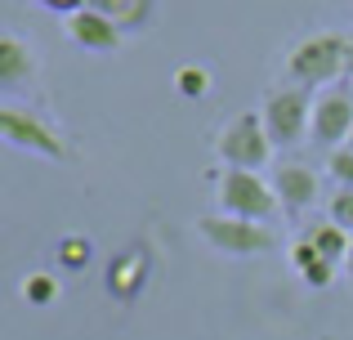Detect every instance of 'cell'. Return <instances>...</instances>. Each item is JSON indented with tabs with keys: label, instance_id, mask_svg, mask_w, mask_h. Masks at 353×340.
Masks as SVG:
<instances>
[{
	"label": "cell",
	"instance_id": "18",
	"mask_svg": "<svg viewBox=\"0 0 353 340\" xmlns=\"http://www.w3.org/2000/svg\"><path fill=\"white\" fill-rule=\"evenodd\" d=\"M327 174L340 183V188H353V148L345 143V148L327 152Z\"/></svg>",
	"mask_w": 353,
	"mask_h": 340
},
{
	"label": "cell",
	"instance_id": "15",
	"mask_svg": "<svg viewBox=\"0 0 353 340\" xmlns=\"http://www.w3.org/2000/svg\"><path fill=\"white\" fill-rule=\"evenodd\" d=\"M174 90H179L183 99H201L210 90V72L201 68V63H183V68L174 72Z\"/></svg>",
	"mask_w": 353,
	"mask_h": 340
},
{
	"label": "cell",
	"instance_id": "16",
	"mask_svg": "<svg viewBox=\"0 0 353 340\" xmlns=\"http://www.w3.org/2000/svg\"><path fill=\"white\" fill-rule=\"evenodd\" d=\"M59 264H63V269H72V273L85 269V264H90V237H81V233L63 237V242H59Z\"/></svg>",
	"mask_w": 353,
	"mask_h": 340
},
{
	"label": "cell",
	"instance_id": "10",
	"mask_svg": "<svg viewBox=\"0 0 353 340\" xmlns=\"http://www.w3.org/2000/svg\"><path fill=\"white\" fill-rule=\"evenodd\" d=\"M273 192H277V206L309 210L313 201H318L322 183H318V174H313L309 166H300V161H282V166L273 170Z\"/></svg>",
	"mask_w": 353,
	"mask_h": 340
},
{
	"label": "cell",
	"instance_id": "22",
	"mask_svg": "<svg viewBox=\"0 0 353 340\" xmlns=\"http://www.w3.org/2000/svg\"><path fill=\"white\" fill-rule=\"evenodd\" d=\"M345 269H349V278H353V246H349V260H345Z\"/></svg>",
	"mask_w": 353,
	"mask_h": 340
},
{
	"label": "cell",
	"instance_id": "2",
	"mask_svg": "<svg viewBox=\"0 0 353 340\" xmlns=\"http://www.w3.org/2000/svg\"><path fill=\"white\" fill-rule=\"evenodd\" d=\"M215 206L219 215H233V219H250V224H268L277 215V192L273 179L255 170H219L215 174Z\"/></svg>",
	"mask_w": 353,
	"mask_h": 340
},
{
	"label": "cell",
	"instance_id": "8",
	"mask_svg": "<svg viewBox=\"0 0 353 340\" xmlns=\"http://www.w3.org/2000/svg\"><path fill=\"white\" fill-rule=\"evenodd\" d=\"M148 269H152V255H148V246H125V251L112 255V264H108V296L121 300V305H130V300H139V291H143L148 282Z\"/></svg>",
	"mask_w": 353,
	"mask_h": 340
},
{
	"label": "cell",
	"instance_id": "6",
	"mask_svg": "<svg viewBox=\"0 0 353 340\" xmlns=\"http://www.w3.org/2000/svg\"><path fill=\"white\" fill-rule=\"evenodd\" d=\"M0 134H5V143L18 148V152H36V157H45V161L68 157V143L59 139V130H54L50 121H41V117H36L32 108H23V103L0 108Z\"/></svg>",
	"mask_w": 353,
	"mask_h": 340
},
{
	"label": "cell",
	"instance_id": "23",
	"mask_svg": "<svg viewBox=\"0 0 353 340\" xmlns=\"http://www.w3.org/2000/svg\"><path fill=\"white\" fill-rule=\"evenodd\" d=\"M331 5H349V0H331Z\"/></svg>",
	"mask_w": 353,
	"mask_h": 340
},
{
	"label": "cell",
	"instance_id": "19",
	"mask_svg": "<svg viewBox=\"0 0 353 340\" xmlns=\"http://www.w3.org/2000/svg\"><path fill=\"white\" fill-rule=\"evenodd\" d=\"M327 219H331V224H340L353 237V188H340L336 197H331V215Z\"/></svg>",
	"mask_w": 353,
	"mask_h": 340
},
{
	"label": "cell",
	"instance_id": "1",
	"mask_svg": "<svg viewBox=\"0 0 353 340\" xmlns=\"http://www.w3.org/2000/svg\"><path fill=\"white\" fill-rule=\"evenodd\" d=\"M286 81L304 90H322L345 77V32H313L286 54Z\"/></svg>",
	"mask_w": 353,
	"mask_h": 340
},
{
	"label": "cell",
	"instance_id": "5",
	"mask_svg": "<svg viewBox=\"0 0 353 340\" xmlns=\"http://www.w3.org/2000/svg\"><path fill=\"white\" fill-rule=\"evenodd\" d=\"M197 237L215 255H228V260L268 255L277 246V233L268 224H250V219H233V215H201L197 219Z\"/></svg>",
	"mask_w": 353,
	"mask_h": 340
},
{
	"label": "cell",
	"instance_id": "17",
	"mask_svg": "<svg viewBox=\"0 0 353 340\" xmlns=\"http://www.w3.org/2000/svg\"><path fill=\"white\" fill-rule=\"evenodd\" d=\"M54 296H59V282H54L50 273H27L23 278V300L27 305H50Z\"/></svg>",
	"mask_w": 353,
	"mask_h": 340
},
{
	"label": "cell",
	"instance_id": "24",
	"mask_svg": "<svg viewBox=\"0 0 353 340\" xmlns=\"http://www.w3.org/2000/svg\"><path fill=\"white\" fill-rule=\"evenodd\" d=\"M349 148H353V134H349Z\"/></svg>",
	"mask_w": 353,
	"mask_h": 340
},
{
	"label": "cell",
	"instance_id": "11",
	"mask_svg": "<svg viewBox=\"0 0 353 340\" xmlns=\"http://www.w3.org/2000/svg\"><path fill=\"white\" fill-rule=\"evenodd\" d=\"M36 72H41V54H36L18 32L0 36V86L14 90V86H23V81H32Z\"/></svg>",
	"mask_w": 353,
	"mask_h": 340
},
{
	"label": "cell",
	"instance_id": "3",
	"mask_svg": "<svg viewBox=\"0 0 353 340\" xmlns=\"http://www.w3.org/2000/svg\"><path fill=\"white\" fill-rule=\"evenodd\" d=\"M215 157L224 161L228 170H255L259 174L268 166V157H273V139H268V130H264L259 108H255V112H237V117H228V121L219 126Z\"/></svg>",
	"mask_w": 353,
	"mask_h": 340
},
{
	"label": "cell",
	"instance_id": "12",
	"mask_svg": "<svg viewBox=\"0 0 353 340\" xmlns=\"http://www.w3.org/2000/svg\"><path fill=\"white\" fill-rule=\"evenodd\" d=\"M94 14H103L108 23H117V32H143L157 18V0H90Z\"/></svg>",
	"mask_w": 353,
	"mask_h": 340
},
{
	"label": "cell",
	"instance_id": "7",
	"mask_svg": "<svg viewBox=\"0 0 353 340\" xmlns=\"http://www.w3.org/2000/svg\"><path fill=\"white\" fill-rule=\"evenodd\" d=\"M349 134H353V90H327V94H318L309 139L318 143V148L336 152V148L349 143Z\"/></svg>",
	"mask_w": 353,
	"mask_h": 340
},
{
	"label": "cell",
	"instance_id": "20",
	"mask_svg": "<svg viewBox=\"0 0 353 340\" xmlns=\"http://www.w3.org/2000/svg\"><path fill=\"white\" fill-rule=\"evenodd\" d=\"M41 9H50V14H63V18H72V14H81V9H90V0H36Z\"/></svg>",
	"mask_w": 353,
	"mask_h": 340
},
{
	"label": "cell",
	"instance_id": "13",
	"mask_svg": "<svg viewBox=\"0 0 353 340\" xmlns=\"http://www.w3.org/2000/svg\"><path fill=\"white\" fill-rule=\"evenodd\" d=\"M291 264L300 269V278L309 282V287H331V278H336V264H331L327 255H318V246H313L309 237H300V242L291 246Z\"/></svg>",
	"mask_w": 353,
	"mask_h": 340
},
{
	"label": "cell",
	"instance_id": "4",
	"mask_svg": "<svg viewBox=\"0 0 353 340\" xmlns=\"http://www.w3.org/2000/svg\"><path fill=\"white\" fill-rule=\"evenodd\" d=\"M313 103H318V94L304 90V86L268 90L264 103H259V117H264V130H268V139H273V148H291V143L309 139Z\"/></svg>",
	"mask_w": 353,
	"mask_h": 340
},
{
	"label": "cell",
	"instance_id": "21",
	"mask_svg": "<svg viewBox=\"0 0 353 340\" xmlns=\"http://www.w3.org/2000/svg\"><path fill=\"white\" fill-rule=\"evenodd\" d=\"M345 77L353 81V32L345 36Z\"/></svg>",
	"mask_w": 353,
	"mask_h": 340
},
{
	"label": "cell",
	"instance_id": "14",
	"mask_svg": "<svg viewBox=\"0 0 353 340\" xmlns=\"http://www.w3.org/2000/svg\"><path fill=\"white\" fill-rule=\"evenodd\" d=\"M309 237L313 246H318V255H327L331 264H340V260H349V246H353V237L345 233L340 224H331V219H318V224H309Z\"/></svg>",
	"mask_w": 353,
	"mask_h": 340
},
{
	"label": "cell",
	"instance_id": "9",
	"mask_svg": "<svg viewBox=\"0 0 353 340\" xmlns=\"http://www.w3.org/2000/svg\"><path fill=\"white\" fill-rule=\"evenodd\" d=\"M63 36H68L72 45H81V50H90V54H117L121 41H125V36L117 32V23H108L94 9H81V14L63 18Z\"/></svg>",
	"mask_w": 353,
	"mask_h": 340
}]
</instances>
